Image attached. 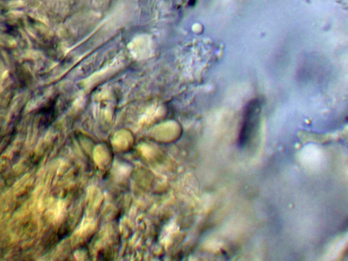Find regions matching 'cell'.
I'll list each match as a JSON object with an SVG mask.
<instances>
[{
  "mask_svg": "<svg viewBox=\"0 0 348 261\" xmlns=\"http://www.w3.org/2000/svg\"><path fill=\"white\" fill-rule=\"evenodd\" d=\"M261 102L259 99H253L246 106L242 129L239 135V147H244L249 143L259 122Z\"/></svg>",
  "mask_w": 348,
  "mask_h": 261,
  "instance_id": "cell-1",
  "label": "cell"
}]
</instances>
